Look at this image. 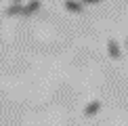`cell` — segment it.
Returning <instances> with one entry per match:
<instances>
[{
    "instance_id": "1",
    "label": "cell",
    "mask_w": 128,
    "mask_h": 126,
    "mask_svg": "<svg viewBox=\"0 0 128 126\" xmlns=\"http://www.w3.org/2000/svg\"><path fill=\"white\" fill-rule=\"evenodd\" d=\"M101 107H103L101 101H90L86 107H84V116H86V118H92V116H97L101 112Z\"/></svg>"
},
{
    "instance_id": "2",
    "label": "cell",
    "mask_w": 128,
    "mask_h": 126,
    "mask_svg": "<svg viewBox=\"0 0 128 126\" xmlns=\"http://www.w3.org/2000/svg\"><path fill=\"white\" fill-rule=\"evenodd\" d=\"M40 6H42L40 0H30L28 4H23V17H30V15H34Z\"/></svg>"
},
{
    "instance_id": "3",
    "label": "cell",
    "mask_w": 128,
    "mask_h": 126,
    "mask_svg": "<svg viewBox=\"0 0 128 126\" xmlns=\"http://www.w3.org/2000/svg\"><path fill=\"white\" fill-rule=\"evenodd\" d=\"M4 15H6V17L23 15V4H21V2H13V4H8V6H6V10H4Z\"/></svg>"
},
{
    "instance_id": "4",
    "label": "cell",
    "mask_w": 128,
    "mask_h": 126,
    "mask_svg": "<svg viewBox=\"0 0 128 126\" xmlns=\"http://www.w3.org/2000/svg\"><path fill=\"white\" fill-rule=\"evenodd\" d=\"M107 52H109L111 59H120V57H122V50H120V46H118L116 40H109L107 42Z\"/></svg>"
},
{
    "instance_id": "5",
    "label": "cell",
    "mask_w": 128,
    "mask_h": 126,
    "mask_svg": "<svg viewBox=\"0 0 128 126\" xmlns=\"http://www.w3.org/2000/svg\"><path fill=\"white\" fill-rule=\"evenodd\" d=\"M63 4H65V8L69 13H82V8H84V4L80 0H65Z\"/></svg>"
},
{
    "instance_id": "6",
    "label": "cell",
    "mask_w": 128,
    "mask_h": 126,
    "mask_svg": "<svg viewBox=\"0 0 128 126\" xmlns=\"http://www.w3.org/2000/svg\"><path fill=\"white\" fill-rule=\"evenodd\" d=\"M82 4H99V2H103V0H80Z\"/></svg>"
},
{
    "instance_id": "7",
    "label": "cell",
    "mask_w": 128,
    "mask_h": 126,
    "mask_svg": "<svg viewBox=\"0 0 128 126\" xmlns=\"http://www.w3.org/2000/svg\"><path fill=\"white\" fill-rule=\"evenodd\" d=\"M13 2H23V0H13Z\"/></svg>"
},
{
    "instance_id": "8",
    "label": "cell",
    "mask_w": 128,
    "mask_h": 126,
    "mask_svg": "<svg viewBox=\"0 0 128 126\" xmlns=\"http://www.w3.org/2000/svg\"><path fill=\"white\" fill-rule=\"evenodd\" d=\"M126 46H128V38H126Z\"/></svg>"
}]
</instances>
